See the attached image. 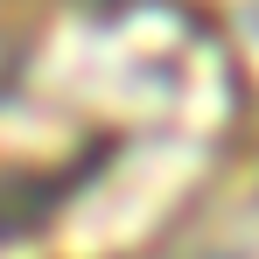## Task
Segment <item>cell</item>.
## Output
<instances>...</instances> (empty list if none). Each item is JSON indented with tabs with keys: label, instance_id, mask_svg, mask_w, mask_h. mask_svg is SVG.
Here are the masks:
<instances>
[{
	"label": "cell",
	"instance_id": "obj_1",
	"mask_svg": "<svg viewBox=\"0 0 259 259\" xmlns=\"http://www.w3.org/2000/svg\"><path fill=\"white\" fill-rule=\"evenodd\" d=\"M245 119V49L210 0H0V259H154Z\"/></svg>",
	"mask_w": 259,
	"mask_h": 259
}]
</instances>
